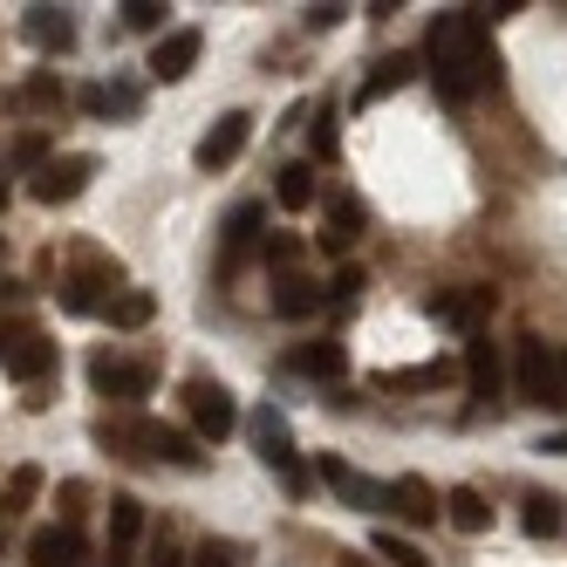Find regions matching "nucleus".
Masks as SVG:
<instances>
[{
  "mask_svg": "<svg viewBox=\"0 0 567 567\" xmlns=\"http://www.w3.org/2000/svg\"><path fill=\"white\" fill-rule=\"evenodd\" d=\"M424 62H431V83L437 96L472 103L485 83H493V49H485V14L472 8H444L424 28Z\"/></svg>",
  "mask_w": 567,
  "mask_h": 567,
  "instance_id": "1",
  "label": "nucleus"
},
{
  "mask_svg": "<svg viewBox=\"0 0 567 567\" xmlns=\"http://www.w3.org/2000/svg\"><path fill=\"white\" fill-rule=\"evenodd\" d=\"M513 396L534 411H567V383H560V349H547L534 329L513 342Z\"/></svg>",
  "mask_w": 567,
  "mask_h": 567,
  "instance_id": "2",
  "label": "nucleus"
},
{
  "mask_svg": "<svg viewBox=\"0 0 567 567\" xmlns=\"http://www.w3.org/2000/svg\"><path fill=\"white\" fill-rule=\"evenodd\" d=\"M116 260L110 254H96V247H75V260H69V274H62V308L69 315H96V308H110L116 301Z\"/></svg>",
  "mask_w": 567,
  "mask_h": 567,
  "instance_id": "3",
  "label": "nucleus"
},
{
  "mask_svg": "<svg viewBox=\"0 0 567 567\" xmlns=\"http://www.w3.org/2000/svg\"><path fill=\"white\" fill-rule=\"evenodd\" d=\"M90 383H96V396H110V403H124V411H137V403L157 390V370H151V362H137V355L96 349V355H90Z\"/></svg>",
  "mask_w": 567,
  "mask_h": 567,
  "instance_id": "4",
  "label": "nucleus"
},
{
  "mask_svg": "<svg viewBox=\"0 0 567 567\" xmlns=\"http://www.w3.org/2000/svg\"><path fill=\"white\" fill-rule=\"evenodd\" d=\"M247 437H254V458L288 478V493H301L308 478H301V458H295V431H288V417H280L274 403H260V411L247 417Z\"/></svg>",
  "mask_w": 567,
  "mask_h": 567,
  "instance_id": "5",
  "label": "nucleus"
},
{
  "mask_svg": "<svg viewBox=\"0 0 567 567\" xmlns=\"http://www.w3.org/2000/svg\"><path fill=\"white\" fill-rule=\"evenodd\" d=\"M185 411H192V437H198V444H219V437L239 424L233 390L213 383V377H192V383H185Z\"/></svg>",
  "mask_w": 567,
  "mask_h": 567,
  "instance_id": "6",
  "label": "nucleus"
},
{
  "mask_svg": "<svg viewBox=\"0 0 567 567\" xmlns=\"http://www.w3.org/2000/svg\"><path fill=\"white\" fill-rule=\"evenodd\" d=\"M90 178H96V157L90 151H69V157H49L42 172H34V198H42V206H69V198H83L90 192Z\"/></svg>",
  "mask_w": 567,
  "mask_h": 567,
  "instance_id": "7",
  "label": "nucleus"
},
{
  "mask_svg": "<svg viewBox=\"0 0 567 567\" xmlns=\"http://www.w3.org/2000/svg\"><path fill=\"white\" fill-rule=\"evenodd\" d=\"M424 308H431V321H444L458 336H485V315L499 308V295L493 288H437Z\"/></svg>",
  "mask_w": 567,
  "mask_h": 567,
  "instance_id": "8",
  "label": "nucleus"
},
{
  "mask_svg": "<svg viewBox=\"0 0 567 567\" xmlns=\"http://www.w3.org/2000/svg\"><path fill=\"white\" fill-rule=\"evenodd\" d=\"M247 137H254V116H247V110H226V116H219V124H213L206 137H198V144H192V165H198V172H206V178H213V172H226V165H233V157H239V151H247Z\"/></svg>",
  "mask_w": 567,
  "mask_h": 567,
  "instance_id": "9",
  "label": "nucleus"
},
{
  "mask_svg": "<svg viewBox=\"0 0 567 567\" xmlns=\"http://www.w3.org/2000/svg\"><path fill=\"white\" fill-rule=\"evenodd\" d=\"M362 226H370V206H362L355 192H336L329 206H321V233H315V247H321V254H349L355 239H362Z\"/></svg>",
  "mask_w": 567,
  "mask_h": 567,
  "instance_id": "10",
  "label": "nucleus"
},
{
  "mask_svg": "<svg viewBox=\"0 0 567 567\" xmlns=\"http://www.w3.org/2000/svg\"><path fill=\"white\" fill-rule=\"evenodd\" d=\"M383 513H390V519H403V526H431V519L444 513V499L431 493L417 472H403V478H390V485H383Z\"/></svg>",
  "mask_w": 567,
  "mask_h": 567,
  "instance_id": "11",
  "label": "nucleus"
},
{
  "mask_svg": "<svg viewBox=\"0 0 567 567\" xmlns=\"http://www.w3.org/2000/svg\"><path fill=\"white\" fill-rule=\"evenodd\" d=\"M198 49H206L198 28H165L157 49H151V75H157V83H185V75L198 69Z\"/></svg>",
  "mask_w": 567,
  "mask_h": 567,
  "instance_id": "12",
  "label": "nucleus"
},
{
  "mask_svg": "<svg viewBox=\"0 0 567 567\" xmlns=\"http://www.w3.org/2000/svg\"><path fill=\"white\" fill-rule=\"evenodd\" d=\"M0 370H8V377H21V390L49 383V377H55V342H49L42 329H21V336H14V349L0 355Z\"/></svg>",
  "mask_w": 567,
  "mask_h": 567,
  "instance_id": "13",
  "label": "nucleus"
},
{
  "mask_svg": "<svg viewBox=\"0 0 567 567\" xmlns=\"http://www.w3.org/2000/svg\"><path fill=\"white\" fill-rule=\"evenodd\" d=\"M267 308H274L280 321H308V315H321V308H329V288H315L308 274H274Z\"/></svg>",
  "mask_w": 567,
  "mask_h": 567,
  "instance_id": "14",
  "label": "nucleus"
},
{
  "mask_svg": "<svg viewBox=\"0 0 567 567\" xmlns=\"http://www.w3.org/2000/svg\"><path fill=\"white\" fill-rule=\"evenodd\" d=\"M465 390L478 403H493L506 390V362H499V342L493 336H465Z\"/></svg>",
  "mask_w": 567,
  "mask_h": 567,
  "instance_id": "15",
  "label": "nucleus"
},
{
  "mask_svg": "<svg viewBox=\"0 0 567 567\" xmlns=\"http://www.w3.org/2000/svg\"><path fill=\"white\" fill-rule=\"evenodd\" d=\"M144 458L157 465H178V472H198L206 465V452H198L192 431H172V424H144Z\"/></svg>",
  "mask_w": 567,
  "mask_h": 567,
  "instance_id": "16",
  "label": "nucleus"
},
{
  "mask_svg": "<svg viewBox=\"0 0 567 567\" xmlns=\"http://www.w3.org/2000/svg\"><path fill=\"white\" fill-rule=\"evenodd\" d=\"M28 560H34V567H83L90 547H83V534H75V526H42V534L28 540Z\"/></svg>",
  "mask_w": 567,
  "mask_h": 567,
  "instance_id": "17",
  "label": "nucleus"
},
{
  "mask_svg": "<svg viewBox=\"0 0 567 567\" xmlns=\"http://www.w3.org/2000/svg\"><path fill=\"white\" fill-rule=\"evenodd\" d=\"M260 226H267V206L260 198H247V206H233V219H226V274L247 260L254 247H260Z\"/></svg>",
  "mask_w": 567,
  "mask_h": 567,
  "instance_id": "18",
  "label": "nucleus"
},
{
  "mask_svg": "<svg viewBox=\"0 0 567 567\" xmlns=\"http://www.w3.org/2000/svg\"><path fill=\"white\" fill-rule=\"evenodd\" d=\"M321 478H329L336 485V493L355 506V513H383V485L377 478H362L355 465H342V458H329V465H321Z\"/></svg>",
  "mask_w": 567,
  "mask_h": 567,
  "instance_id": "19",
  "label": "nucleus"
},
{
  "mask_svg": "<svg viewBox=\"0 0 567 567\" xmlns=\"http://www.w3.org/2000/svg\"><path fill=\"white\" fill-rule=\"evenodd\" d=\"M21 34H28V42L34 49H75V21L62 14V8H28V21H21Z\"/></svg>",
  "mask_w": 567,
  "mask_h": 567,
  "instance_id": "20",
  "label": "nucleus"
},
{
  "mask_svg": "<svg viewBox=\"0 0 567 567\" xmlns=\"http://www.w3.org/2000/svg\"><path fill=\"white\" fill-rule=\"evenodd\" d=\"M444 519H452L458 534H485V526H493V506H485L478 485H452V493H444Z\"/></svg>",
  "mask_w": 567,
  "mask_h": 567,
  "instance_id": "21",
  "label": "nucleus"
},
{
  "mask_svg": "<svg viewBox=\"0 0 567 567\" xmlns=\"http://www.w3.org/2000/svg\"><path fill=\"white\" fill-rule=\"evenodd\" d=\"M274 206H280V213H308V206H315V165H280Z\"/></svg>",
  "mask_w": 567,
  "mask_h": 567,
  "instance_id": "22",
  "label": "nucleus"
},
{
  "mask_svg": "<svg viewBox=\"0 0 567 567\" xmlns=\"http://www.w3.org/2000/svg\"><path fill=\"white\" fill-rule=\"evenodd\" d=\"M288 362H295L301 377H321V383H336V377L349 370V355H342V342H308V349H295Z\"/></svg>",
  "mask_w": 567,
  "mask_h": 567,
  "instance_id": "23",
  "label": "nucleus"
},
{
  "mask_svg": "<svg viewBox=\"0 0 567 567\" xmlns=\"http://www.w3.org/2000/svg\"><path fill=\"white\" fill-rule=\"evenodd\" d=\"M560 519H567V513H560L554 493H526V499H519V526H526L534 540H554V534H560Z\"/></svg>",
  "mask_w": 567,
  "mask_h": 567,
  "instance_id": "24",
  "label": "nucleus"
},
{
  "mask_svg": "<svg viewBox=\"0 0 567 567\" xmlns=\"http://www.w3.org/2000/svg\"><path fill=\"white\" fill-rule=\"evenodd\" d=\"M137 534H144V499L116 493V499H110V547H124V554H131Z\"/></svg>",
  "mask_w": 567,
  "mask_h": 567,
  "instance_id": "25",
  "label": "nucleus"
},
{
  "mask_svg": "<svg viewBox=\"0 0 567 567\" xmlns=\"http://www.w3.org/2000/svg\"><path fill=\"white\" fill-rule=\"evenodd\" d=\"M444 377H452L444 362H417V370H377V390H383V396H390V390H437Z\"/></svg>",
  "mask_w": 567,
  "mask_h": 567,
  "instance_id": "26",
  "label": "nucleus"
},
{
  "mask_svg": "<svg viewBox=\"0 0 567 567\" xmlns=\"http://www.w3.org/2000/svg\"><path fill=\"white\" fill-rule=\"evenodd\" d=\"M411 83V55H383L377 69H370V83H362V103H383L390 90H403Z\"/></svg>",
  "mask_w": 567,
  "mask_h": 567,
  "instance_id": "27",
  "label": "nucleus"
},
{
  "mask_svg": "<svg viewBox=\"0 0 567 567\" xmlns=\"http://www.w3.org/2000/svg\"><path fill=\"white\" fill-rule=\"evenodd\" d=\"M103 315H110V329H144V321L157 315V301H151L144 288H124V295H116V301H110Z\"/></svg>",
  "mask_w": 567,
  "mask_h": 567,
  "instance_id": "28",
  "label": "nucleus"
},
{
  "mask_svg": "<svg viewBox=\"0 0 567 567\" xmlns=\"http://www.w3.org/2000/svg\"><path fill=\"white\" fill-rule=\"evenodd\" d=\"M34 493H42V472H34V465H14L8 493H0V513H28V506H34Z\"/></svg>",
  "mask_w": 567,
  "mask_h": 567,
  "instance_id": "29",
  "label": "nucleus"
},
{
  "mask_svg": "<svg viewBox=\"0 0 567 567\" xmlns=\"http://www.w3.org/2000/svg\"><path fill=\"white\" fill-rule=\"evenodd\" d=\"M308 144H315V157H336V144H342V131H336V96L315 110V131H308Z\"/></svg>",
  "mask_w": 567,
  "mask_h": 567,
  "instance_id": "30",
  "label": "nucleus"
},
{
  "mask_svg": "<svg viewBox=\"0 0 567 567\" xmlns=\"http://www.w3.org/2000/svg\"><path fill=\"white\" fill-rule=\"evenodd\" d=\"M377 560H383V567H431V560H424V554H417L411 540H396V534H383V526H377Z\"/></svg>",
  "mask_w": 567,
  "mask_h": 567,
  "instance_id": "31",
  "label": "nucleus"
},
{
  "mask_svg": "<svg viewBox=\"0 0 567 567\" xmlns=\"http://www.w3.org/2000/svg\"><path fill=\"white\" fill-rule=\"evenodd\" d=\"M21 110H62V83L42 69V75H28V90H21Z\"/></svg>",
  "mask_w": 567,
  "mask_h": 567,
  "instance_id": "32",
  "label": "nucleus"
},
{
  "mask_svg": "<svg viewBox=\"0 0 567 567\" xmlns=\"http://www.w3.org/2000/svg\"><path fill=\"white\" fill-rule=\"evenodd\" d=\"M165 14L172 8H157V0H124V28H137V34H157V28H165Z\"/></svg>",
  "mask_w": 567,
  "mask_h": 567,
  "instance_id": "33",
  "label": "nucleus"
},
{
  "mask_svg": "<svg viewBox=\"0 0 567 567\" xmlns=\"http://www.w3.org/2000/svg\"><path fill=\"white\" fill-rule=\"evenodd\" d=\"M295 260H301V239L295 233H267V267L274 274H295Z\"/></svg>",
  "mask_w": 567,
  "mask_h": 567,
  "instance_id": "34",
  "label": "nucleus"
},
{
  "mask_svg": "<svg viewBox=\"0 0 567 567\" xmlns=\"http://www.w3.org/2000/svg\"><path fill=\"white\" fill-rule=\"evenodd\" d=\"M14 165H21V172H42V165H49V137H42V131L14 137Z\"/></svg>",
  "mask_w": 567,
  "mask_h": 567,
  "instance_id": "35",
  "label": "nucleus"
},
{
  "mask_svg": "<svg viewBox=\"0 0 567 567\" xmlns=\"http://www.w3.org/2000/svg\"><path fill=\"white\" fill-rule=\"evenodd\" d=\"M151 567H185V547H178L172 526H157V534H151Z\"/></svg>",
  "mask_w": 567,
  "mask_h": 567,
  "instance_id": "36",
  "label": "nucleus"
},
{
  "mask_svg": "<svg viewBox=\"0 0 567 567\" xmlns=\"http://www.w3.org/2000/svg\"><path fill=\"white\" fill-rule=\"evenodd\" d=\"M83 499H90V485L62 478V526H75V534H83Z\"/></svg>",
  "mask_w": 567,
  "mask_h": 567,
  "instance_id": "37",
  "label": "nucleus"
},
{
  "mask_svg": "<svg viewBox=\"0 0 567 567\" xmlns=\"http://www.w3.org/2000/svg\"><path fill=\"white\" fill-rule=\"evenodd\" d=\"M192 567H239V547H233V540H198Z\"/></svg>",
  "mask_w": 567,
  "mask_h": 567,
  "instance_id": "38",
  "label": "nucleus"
},
{
  "mask_svg": "<svg viewBox=\"0 0 567 567\" xmlns=\"http://www.w3.org/2000/svg\"><path fill=\"white\" fill-rule=\"evenodd\" d=\"M329 295H336V301H355V295H362V267H349V260H342V267H336V280H329Z\"/></svg>",
  "mask_w": 567,
  "mask_h": 567,
  "instance_id": "39",
  "label": "nucleus"
},
{
  "mask_svg": "<svg viewBox=\"0 0 567 567\" xmlns=\"http://www.w3.org/2000/svg\"><path fill=\"white\" fill-rule=\"evenodd\" d=\"M342 14H349V8H336V0H329V8H308V14H301V28H308V34H329Z\"/></svg>",
  "mask_w": 567,
  "mask_h": 567,
  "instance_id": "40",
  "label": "nucleus"
},
{
  "mask_svg": "<svg viewBox=\"0 0 567 567\" xmlns=\"http://www.w3.org/2000/svg\"><path fill=\"white\" fill-rule=\"evenodd\" d=\"M75 103H83L90 116H110V83H90V90H75Z\"/></svg>",
  "mask_w": 567,
  "mask_h": 567,
  "instance_id": "41",
  "label": "nucleus"
},
{
  "mask_svg": "<svg viewBox=\"0 0 567 567\" xmlns=\"http://www.w3.org/2000/svg\"><path fill=\"white\" fill-rule=\"evenodd\" d=\"M540 452H554V458H567V431H554V437H540Z\"/></svg>",
  "mask_w": 567,
  "mask_h": 567,
  "instance_id": "42",
  "label": "nucleus"
},
{
  "mask_svg": "<svg viewBox=\"0 0 567 567\" xmlns=\"http://www.w3.org/2000/svg\"><path fill=\"white\" fill-rule=\"evenodd\" d=\"M103 567H131V554H124V547H110V554H103Z\"/></svg>",
  "mask_w": 567,
  "mask_h": 567,
  "instance_id": "43",
  "label": "nucleus"
},
{
  "mask_svg": "<svg viewBox=\"0 0 567 567\" xmlns=\"http://www.w3.org/2000/svg\"><path fill=\"white\" fill-rule=\"evenodd\" d=\"M0 301H21V280H0Z\"/></svg>",
  "mask_w": 567,
  "mask_h": 567,
  "instance_id": "44",
  "label": "nucleus"
},
{
  "mask_svg": "<svg viewBox=\"0 0 567 567\" xmlns=\"http://www.w3.org/2000/svg\"><path fill=\"white\" fill-rule=\"evenodd\" d=\"M0 213H8V178H0Z\"/></svg>",
  "mask_w": 567,
  "mask_h": 567,
  "instance_id": "45",
  "label": "nucleus"
},
{
  "mask_svg": "<svg viewBox=\"0 0 567 567\" xmlns=\"http://www.w3.org/2000/svg\"><path fill=\"white\" fill-rule=\"evenodd\" d=\"M560 383H567V349H560Z\"/></svg>",
  "mask_w": 567,
  "mask_h": 567,
  "instance_id": "46",
  "label": "nucleus"
},
{
  "mask_svg": "<svg viewBox=\"0 0 567 567\" xmlns=\"http://www.w3.org/2000/svg\"><path fill=\"white\" fill-rule=\"evenodd\" d=\"M0 260H8V233H0Z\"/></svg>",
  "mask_w": 567,
  "mask_h": 567,
  "instance_id": "47",
  "label": "nucleus"
}]
</instances>
